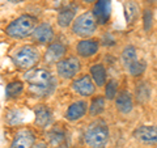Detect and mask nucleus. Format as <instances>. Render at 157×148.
Returning <instances> with one entry per match:
<instances>
[{"label": "nucleus", "mask_w": 157, "mask_h": 148, "mask_svg": "<svg viewBox=\"0 0 157 148\" xmlns=\"http://www.w3.org/2000/svg\"><path fill=\"white\" fill-rule=\"evenodd\" d=\"M104 109H105V98L101 96H97L93 98L89 105V114L92 117H97L104 111Z\"/></svg>", "instance_id": "obj_21"}, {"label": "nucleus", "mask_w": 157, "mask_h": 148, "mask_svg": "<svg viewBox=\"0 0 157 148\" xmlns=\"http://www.w3.org/2000/svg\"><path fill=\"white\" fill-rule=\"evenodd\" d=\"M136 100L139 102H145L149 100L151 97V89L147 83H140L136 88Z\"/></svg>", "instance_id": "obj_24"}, {"label": "nucleus", "mask_w": 157, "mask_h": 148, "mask_svg": "<svg viewBox=\"0 0 157 148\" xmlns=\"http://www.w3.org/2000/svg\"><path fill=\"white\" fill-rule=\"evenodd\" d=\"M81 70V63L76 56H68L62 59L59 63H56V71L58 75L64 80L75 77Z\"/></svg>", "instance_id": "obj_6"}, {"label": "nucleus", "mask_w": 157, "mask_h": 148, "mask_svg": "<svg viewBox=\"0 0 157 148\" xmlns=\"http://www.w3.org/2000/svg\"><path fill=\"white\" fill-rule=\"evenodd\" d=\"M118 96V83L115 80H109L105 87V97L107 100H114Z\"/></svg>", "instance_id": "obj_26"}, {"label": "nucleus", "mask_w": 157, "mask_h": 148, "mask_svg": "<svg viewBox=\"0 0 157 148\" xmlns=\"http://www.w3.org/2000/svg\"><path fill=\"white\" fill-rule=\"evenodd\" d=\"M84 3H86V4H90V3H96L97 0H82Z\"/></svg>", "instance_id": "obj_29"}, {"label": "nucleus", "mask_w": 157, "mask_h": 148, "mask_svg": "<svg viewBox=\"0 0 157 148\" xmlns=\"http://www.w3.org/2000/svg\"><path fill=\"white\" fill-rule=\"evenodd\" d=\"M39 59H41L39 50L36 46H32V45H25V46L18 47L12 54L13 64L24 71H29L34 68V66L39 62Z\"/></svg>", "instance_id": "obj_3"}, {"label": "nucleus", "mask_w": 157, "mask_h": 148, "mask_svg": "<svg viewBox=\"0 0 157 148\" xmlns=\"http://www.w3.org/2000/svg\"><path fill=\"white\" fill-rule=\"evenodd\" d=\"M32 38L34 42L38 43H50L54 39V29L51 24L42 22L36 26V29L32 33Z\"/></svg>", "instance_id": "obj_12"}, {"label": "nucleus", "mask_w": 157, "mask_h": 148, "mask_svg": "<svg viewBox=\"0 0 157 148\" xmlns=\"http://www.w3.org/2000/svg\"><path fill=\"white\" fill-rule=\"evenodd\" d=\"M92 12L98 25H106L111 16V0H97L93 6Z\"/></svg>", "instance_id": "obj_9"}, {"label": "nucleus", "mask_w": 157, "mask_h": 148, "mask_svg": "<svg viewBox=\"0 0 157 148\" xmlns=\"http://www.w3.org/2000/svg\"><path fill=\"white\" fill-rule=\"evenodd\" d=\"M124 14H126V21L127 24H132L137 18L139 16V7H137V4L135 2H130L126 3L124 6Z\"/></svg>", "instance_id": "obj_20"}, {"label": "nucleus", "mask_w": 157, "mask_h": 148, "mask_svg": "<svg viewBox=\"0 0 157 148\" xmlns=\"http://www.w3.org/2000/svg\"><path fill=\"white\" fill-rule=\"evenodd\" d=\"M153 25V12L151 9H145L143 12V26L145 32H149Z\"/></svg>", "instance_id": "obj_27"}, {"label": "nucleus", "mask_w": 157, "mask_h": 148, "mask_svg": "<svg viewBox=\"0 0 157 148\" xmlns=\"http://www.w3.org/2000/svg\"><path fill=\"white\" fill-rule=\"evenodd\" d=\"M24 79L28 84V91L33 97H48L55 89V77L45 68H32L25 72Z\"/></svg>", "instance_id": "obj_1"}, {"label": "nucleus", "mask_w": 157, "mask_h": 148, "mask_svg": "<svg viewBox=\"0 0 157 148\" xmlns=\"http://www.w3.org/2000/svg\"><path fill=\"white\" fill-rule=\"evenodd\" d=\"M90 76L97 87H104L106 84V70L102 64H94L90 67Z\"/></svg>", "instance_id": "obj_19"}, {"label": "nucleus", "mask_w": 157, "mask_h": 148, "mask_svg": "<svg viewBox=\"0 0 157 148\" xmlns=\"http://www.w3.org/2000/svg\"><path fill=\"white\" fill-rule=\"evenodd\" d=\"M134 136L144 144H157V126L143 125L134 131Z\"/></svg>", "instance_id": "obj_10"}, {"label": "nucleus", "mask_w": 157, "mask_h": 148, "mask_svg": "<svg viewBox=\"0 0 157 148\" xmlns=\"http://www.w3.org/2000/svg\"><path fill=\"white\" fill-rule=\"evenodd\" d=\"M145 68H147L145 62L144 60H139V59H137V60H135L134 63H131V64L127 67V70H128L131 76L136 77V76H140L141 73L145 71Z\"/></svg>", "instance_id": "obj_25"}, {"label": "nucleus", "mask_w": 157, "mask_h": 148, "mask_svg": "<svg viewBox=\"0 0 157 148\" xmlns=\"http://www.w3.org/2000/svg\"><path fill=\"white\" fill-rule=\"evenodd\" d=\"M100 47L97 39L94 38H84L81 41L77 42L76 45V53L78 56L81 58H90L93 55H96Z\"/></svg>", "instance_id": "obj_13"}, {"label": "nucleus", "mask_w": 157, "mask_h": 148, "mask_svg": "<svg viewBox=\"0 0 157 148\" xmlns=\"http://www.w3.org/2000/svg\"><path fill=\"white\" fill-rule=\"evenodd\" d=\"M32 148H47V144H46V143H43V142H41V143H37V144H34Z\"/></svg>", "instance_id": "obj_28"}, {"label": "nucleus", "mask_w": 157, "mask_h": 148, "mask_svg": "<svg viewBox=\"0 0 157 148\" xmlns=\"http://www.w3.org/2000/svg\"><path fill=\"white\" fill-rule=\"evenodd\" d=\"M137 60V54H136V49L134 46H126L123 53H122V63L124 64V67H128L131 63H134Z\"/></svg>", "instance_id": "obj_23"}, {"label": "nucleus", "mask_w": 157, "mask_h": 148, "mask_svg": "<svg viewBox=\"0 0 157 148\" xmlns=\"http://www.w3.org/2000/svg\"><path fill=\"white\" fill-rule=\"evenodd\" d=\"M47 143L52 148H68L70 146V135L62 125L50 129L47 132Z\"/></svg>", "instance_id": "obj_7"}, {"label": "nucleus", "mask_w": 157, "mask_h": 148, "mask_svg": "<svg viewBox=\"0 0 157 148\" xmlns=\"http://www.w3.org/2000/svg\"><path fill=\"white\" fill-rule=\"evenodd\" d=\"M84 140L90 148H105L109 140V129L106 123L104 121L92 123L85 131Z\"/></svg>", "instance_id": "obj_4"}, {"label": "nucleus", "mask_w": 157, "mask_h": 148, "mask_svg": "<svg viewBox=\"0 0 157 148\" xmlns=\"http://www.w3.org/2000/svg\"><path fill=\"white\" fill-rule=\"evenodd\" d=\"M24 92V84L21 81H12L6 87L7 98H17Z\"/></svg>", "instance_id": "obj_22"}, {"label": "nucleus", "mask_w": 157, "mask_h": 148, "mask_svg": "<svg viewBox=\"0 0 157 148\" xmlns=\"http://www.w3.org/2000/svg\"><path fill=\"white\" fill-rule=\"evenodd\" d=\"M72 88L77 95H80L82 97H90L96 92V87L89 75H84V76L76 79L72 84Z\"/></svg>", "instance_id": "obj_11"}, {"label": "nucleus", "mask_w": 157, "mask_h": 148, "mask_svg": "<svg viewBox=\"0 0 157 148\" xmlns=\"http://www.w3.org/2000/svg\"><path fill=\"white\" fill-rule=\"evenodd\" d=\"M36 24L37 18L34 16L22 14L8 24V26L6 28V34L13 39L26 38L28 36H32L33 30L36 29Z\"/></svg>", "instance_id": "obj_2"}, {"label": "nucleus", "mask_w": 157, "mask_h": 148, "mask_svg": "<svg viewBox=\"0 0 157 148\" xmlns=\"http://www.w3.org/2000/svg\"><path fill=\"white\" fill-rule=\"evenodd\" d=\"M97 25H98V22L93 12H85L75 18V21L72 24V32L77 37L89 38L90 36L94 34Z\"/></svg>", "instance_id": "obj_5"}, {"label": "nucleus", "mask_w": 157, "mask_h": 148, "mask_svg": "<svg viewBox=\"0 0 157 148\" xmlns=\"http://www.w3.org/2000/svg\"><path fill=\"white\" fill-rule=\"evenodd\" d=\"M34 114H36V125L41 129H45V127L50 126V123L52 121V115H51V110L50 107L43 105H37L36 109H34Z\"/></svg>", "instance_id": "obj_17"}, {"label": "nucleus", "mask_w": 157, "mask_h": 148, "mask_svg": "<svg viewBox=\"0 0 157 148\" xmlns=\"http://www.w3.org/2000/svg\"><path fill=\"white\" fill-rule=\"evenodd\" d=\"M115 107L122 114L131 113L132 109H134V100H132L131 93H128L127 91H122L121 93H118L115 98Z\"/></svg>", "instance_id": "obj_16"}, {"label": "nucleus", "mask_w": 157, "mask_h": 148, "mask_svg": "<svg viewBox=\"0 0 157 148\" xmlns=\"http://www.w3.org/2000/svg\"><path fill=\"white\" fill-rule=\"evenodd\" d=\"M86 110H88L86 101H84V100L75 101L73 103H71V105L68 106V109L66 110V119L71 121V122L78 121L86 114Z\"/></svg>", "instance_id": "obj_15"}, {"label": "nucleus", "mask_w": 157, "mask_h": 148, "mask_svg": "<svg viewBox=\"0 0 157 148\" xmlns=\"http://www.w3.org/2000/svg\"><path fill=\"white\" fill-rule=\"evenodd\" d=\"M75 8L67 7L59 11L58 13V25L60 28H68L72 24L73 18H75Z\"/></svg>", "instance_id": "obj_18"}, {"label": "nucleus", "mask_w": 157, "mask_h": 148, "mask_svg": "<svg viewBox=\"0 0 157 148\" xmlns=\"http://www.w3.org/2000/svg\"><path fill=\"white\" fill-rule=\"evenodd\" d=\"M36 144V135L32 130H21L13 138L9 148H32Z\"/></svg>", "instance_id": "obj_14"}, {"label": "nucleus", "mask_w": 157, "mask_h": 148, "mask_svg": "<svg viewBox=\"0 0 157 148\" xmlns=\"http://www.w3.org/2000/svg\"><path fill=\"white\" fill-rule=\"evenodd\" d=\"M66 53H67L66 45H63L62 42H52L48 45L47 50L45 51L43 60L47 64H55V63L60 62L62 59H64Z\"/></svg>", "instance_id": "obj_8"}]
</instances>
